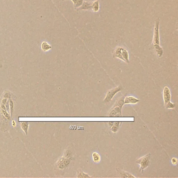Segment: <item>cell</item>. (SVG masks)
<instances>
[{"label":"cell","mask_w":178,"mask_h":178,"mask_svg":"<svg viewBox=\"0 0 178 178\" xmlns=\"http://www.w3.org/2000/svg\"><path fill=\"white\" fill-rule=\"evenodd\" d=\"M125 96H122L119 98L112 108L110 110L108 113V116L109 117H122V109L123 105H124V99Z\"/></svg>","instance_id":"1"},{"label":"cell","mask_w":178,"mask_h":178,"mask_svg":"<svg viewBox=\"0 0 178 178\" xmlns=\"http://www.w3.org/2000/svg\"><path fill=\"white\" fill-rule=\"evenodd\" d=\"M151 154H148L136 160V163H138L140 165V171L141 172H143V170L147 168L149 166V161H150L151 159Z\"/></svg>","instance_id":"2"},{"label":"cell","mask_w":178,"mask_h":178,"mask_svg":"<svg viewBox=\"0 0 178 178\" xmlns=\"http://www.w3.org/2000/svg\"><path fill=\"white\" fill-rule=\"evenodd\" d=\"M123 88L122 86H119L115 88L112 89L111 90H109L107 92V95L104 100V102L107 103L110 102L112 100L114 96H115V95L116 94L117 92L122 91L123 90Z\"/></svg>","instance_id":"3"},{"label":"cell","mask_w":178,"mask_h":178,"mask_svg":"<svg viewBox=\"0 0 178 178\" xmlns=\"http://www.w3.org/2000/svg\"><path fill=\"white\" fill-rule=\"evenodd\" d=\"M159 24L160 20L157 19L155 22L154 27V34L153 37V44H160V37H159Z\"/></svg>","instance_id":"4"},{"label":"cell","mask_w":178,"mask_h":178,"mask_svg":"<svg viewBox=\"0 0 178 178\" xmlns=\"http://www.w3.org/2000/svg\"><path fill=\"white\" fill-rule=\"evenodd\" d=\"M71 158H72L67 157L64 156L61 159H60L58 162L59 168L60 169H64L68 166L71 160Z\"/></svg>","instance_id":"5"},{"label":"cell","mask_w":178,"mask_h":178,"mask_svg":"<svg viewBox=\"0 0 178 178\" xmlns=\"http://www.w3.org/2000/svg\"><path fill=\"white\" fill-rule=\"evenodd\" d=\"M163 98L164 100L165 105H166L168 102L170 101L171 99V92L170 90L167 86H165L163 90Z\"/></svg>","instance_id":"6"},{"label":"cell","mask_w":178,"mask_h":178,"mask_svg":"<svg viewBox=\"0 0 178 178\" xmlns=\"http://www.w3.org/2000/svg\"><path fill=\"white\" fill-rule=\"evenodd\" d=\"M139 101V99L133 97V96H127V97L124 98V104H135Z\"/></svg>","instance_id":"7"},{"label":"cell","mask_w":178,"mask_h":178,"mask_svg":"<svg viewBox=\"0 0 178 178\" xmlns=\"http://www.w3.org/2000/svg\"><path fill=\"white\" fill-rule=\"evenodd\" d=\"M116 172L119 176L121 178H135V176H133L129 172L121 170L118 168L116 169Z\"/></svg>","instance_id":"8"},{"label":"cell","mask_w":178,"mask_h":178,"mask_svg":"<svg viewBox=\"0 0 178 178\" xmlns=\"http://www.w3.org/2000/svg\"><path fill=\"white\" fill-rule=\"evenodd\" d=\"M122 47H117L115 51H114L113 53V57L115 58H118L120 60H122L124 61V59L122 57V54H121V51H122Z\"/></svg>","instance_id":"9"},{"label":"cell","mask_w":178,"mask_h":178,"mask_svg":"<svg viewBox=\"0 0 178 178\" xmlns=\"http://www.w3.org/2000/svg\"><path fill=\"white\" fill-rule=\"evenodd\" d=\"M92 2H83L82 5L78 8V10H91Z\"/></svg>","instance_id":"10"},{"label":"cell","mask_w":178,"mask_h":178,"mask_svg":"<svg viewBox=\"0 0 178 178\" xmlns=\"http://www.w3.org/2000/svg\"><path fill=\"white\" fill-rule=\"evenodd\" d=\"M121 54H122L123 58L124 59V62H125L126 63L129 64L130 63L129 59V53H128L127 50L125 48L122 47V51H121Z\"/></svg>","instance_id":"11"},{"label":"cell","mask_w":178,"mask_h":178,"mask_svg":"<svg viewBox=\"0 0 178 178\" xmlns=\"http://www.w3.org/2000/svg\"><path fill=\"white\" fill-rule=\"evenodd\" d=\"M154 47L155 50V51L157 53V54L159 57L160 58L163 54V50L162 49V48L161 47H160V44H154Z\"/></svg>","instance_id":"12"},{"label":"cell","mask_w":178,"mask_h":178,"mask_svg":"<svg viewBox=\"0 0 178 178\" xmlns=\"http://www.w3.org/2000/svg\"><path fill=\"white\" fill-rule=\"evenodd\" d=\"M122 122L120 121H116L114 122L113 125L111 127V130L113 133H116L119 130Z\"/></svg>","instance_id":"13"},{"label":"cell","mask_w":178,"mask_h":178,"mask_svg":"<svg viewBox=\"0 0 178 178\" xmlns=\"http://www.w3.org/2000/svg\"><path fill=\"white\" fill-rule=\"evenodd\" d=\"M41 48L44 51H48L52 49V46L47 42L44 41L41 44Z\"/></svg>","instance_id":"14"},{"label":"cell","mask_w":178,"mask_h":178,"mask_svg":"<svg viewBox=\"0 0 178 178\" xmlns=\"http://www.w3.org/2000/svg\"><path fill=\"white\" fill-rule=\"evenodd\" d=\"M99 0L92 2L91 5V10H93L94 12H98L99 10Z\"/></svg>","instance_id":"15"},{"label":"cell","mask_w":178,"mask_h":178,"mask_svg":"<svg viewBox=\"0 0 178 178\" xmlns=\"http://www.w3.org/2000/svg\"><path fill=\"white\" fill-rule=\"evenodd\" d=\"M63 1H67V0H63ZM73 3L74 8L75 9H78V8L82 5L84 2V0H70Z\"/></svg>","instance_id":"16"},{"label":"cell","mask_w":178,"mask_h":178,"mask_svg":"<svg viewBox=\"0 0 178 178\" xmlns=\"http://www.w3.org/2000/svg\"><path fill=\"white\" fill-rule=\"evenodd\" d=\"M77 177L78 178H90L91 176H90L89 175H88V174L85 173L83 171H81V170H78L77 172Z\"/></svg>","instance_id":"17"},{"label":"cell","mask_w":178,"mask_h":178,"mask_svg":"<svg viewBox=\"0 0 178 178\" xmlns=\"http://www.w3.org/2000/svg\"><path fill=\"white\" fill-rule=\"evenodd\" d=\"M92 159H93V160L95 162H100L101 160V157L100 155H99L98 153L95 152L92 154Z\"/></svg>","instance_id":"18"},{"label":"cell","mask_w":178,"mask_h":178,"mask_svg":"<svg viewBox=\"0 0 178 178\" xmlns=\"http://www.w3.org/2000/svg\"><path fill=\"white\" fill-rule=\"evenodd\" d=\"M28 126H29V124L26 122H23L22 123H21V127H22V129L25 132V133H26V134H27L28 132Z\"/></svg>","instance_id":"19"},{"label":"cell","mask_w":178,"mask_h":178,"mask_svg":"<svg viewBox=\"0 0 178 178\" xmlns=\"http://www.w3.org/2000/svg\"><path fill=\"white\" fill-rule=\"evenodd\" d=\"M165 107L166 109H173L176 107V105L174 104H173L171 102H168L166 105H165Z\"/></svg>","instance_id":"20"},{"label":"cell","mask_w":178,"mask_h":178,"mask_svg":"<svg viewBox=\"0 0 178 178\" xmlns=\"http://www.w3.org/2000/svg\"><path fill=\"white\" fill-rule=\"evenodd\" d=\"M171 162H172V163L173 165H176L177 164V163H178V160L176 158H173L171 159Z\"/></svg>","instance_id":"21"},{"label":"cell","mask_w":178,"mask_h":178,"mask_svg":"<svg viewBox=\"0 0 178 178\" xmlns=\"http://www.w3.org/2000/svg\"><path fill=\"white\" fill-rule=\"evenodd\" d=\"M9 106H10V111H11V115H12V112H13V103L12 100H10L9 102Z\"/></svg>","instance_id":"22"},{"label":"cell","mask_w":178,"mask_h":178,"mask_svg":"<svg viewBox=\"0 0 178 178\" xmlns=\"http://www.w3.org/2000/svg\"><path fill=\"white\" fill-rule=\"evenodd\" d=\"M114 122H115L114 121L108 122V125H109V127H111L113 125V124Z\"/></svg>","instance_id":"23"},{"label":"cell","mask_w":178,"mask_h":178,"mask_svg":"<svg viewBox=\"0 0 178 178\" xmlns=\"http://www.w3.org/2000/svg\"><path fill=\"white\" fill-rule=\"evenodd\" d=\"M12 123H13V125H14V126H15L16 125V123H15V121H13V122H12Z\"/></svg>","instance_id":"24"}]
</instances>
